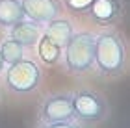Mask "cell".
Listing matches in <instances>:
<instances>
[{
	"mask_svg": "<svg viewBox=\"0 0 130 128\" xmlns=\"http://www.w3.org/2000/svg\"><path fill=\"white\" fill-rule=\"evenodd\" d=\"M4 87L6 91L15 97L32 95L43 84V69L35 60L21 58L4 69Z\"/></svg>",
	"mask_w": 130,
	"mask_h": 128,
	"instance_id": "cell-4",
	"label": "cell"
},
{
	"mask_svg": "<svg viewBox=\"0 0 130 128\" xmlns=\"http://www.w3.org/2000/svg\"><path fill=\"white\" fill-rule=\"evenodd\" d=\"M73 32H74V26H73V22H71V19L61 17V15L54 17L52 21L43 24V33L46 37H50L54 43H58L61 48H63V45L67 43V39L73 35Z\"/></svg>",
	"mask_w": 130,
	"mask_h": 128,
	"instance_id": "cell-9",
	"label": "cell"
},
{
	"mask_svg": "<svg viewBox=\"0 0 130 128\" xmlns=\"http://www.w3.org/2000/svg\"><path fill=\"white\" fill-rule=\"evenodd\" d=\"M73 91V121L82 128H95L110 115V104L102 93L91 87H78Z\"/></svg>",
	"mask_w": 130,
	"mask_h": 128,
	"instance_id": "cell-3",
	"label": "cell"
},
{
	"mask_svg": "<svg viewBox=\"0 0 130 128\" xmlns=\"http://www.w3.org/2000/svg\"><path fill=\"white\" fill-rule=\"evenodd\" d=\"M95 41L97 33L93 32H73L61 48V61L69 74L84 76L95 69Z\"/></svg>",
	"mask_w": 130,
	"mask_h": 128,
	"instance_id": "cell-2",
	"label": "cell"
},
{
	"mask_svg": "<svg viewBox=\"0 0 130 128\" xmlns=\"http://www.w3.org/2000/svg\"><path fill=\"white\" fill-rule=\"evenodd\" d=\"M22 19H26L22 0H0V30H9Z\"/></svg>",
	"mask_w": 130,
	"mask_h": 128,
	"instance_id": "cell-10",
	"label": "cell"
},
{
	"mask_svg": "<svg viewBox=\"0 0 130 128\" xmlns=\"http://www.w3.org/2000/svg\"><path fill=\"white\" fill-rule=\"evenodd\" d=\"M37 52H39L41 60L45 63H50V65H54V63H58L61 60V46L58 43H54L50 37H46L45 33L37 41Z\"/></svg>",
	"mask_w": 130,
	"mask_h": 128,
	"instance_id": "cell-12",
	"label": "cell"
},
{
	"mask_svg": "<svg viewBox=\"0 0 130 128\" xmlns=\"http://www.w3.org/2000/svg\"><path fill=\"white\" fill-rule=\"evenodd\" d=\"M24 52H26V46H22L19 41H15V39L9 37V35L0 41V56H2L6 67L11 65V63H15L17 60H21V58H24Z\"/></svg>",
	"mask_w": 130,
	"mask_h": 128,
	"instance_id": "cell-11",
	"label": "cell"
},
{
	"mask_svg": "<svg viewBox=\"0 0 130 128\" xmlns=\"http://www.w3.org/2000/svg\"><path fill=\"white\" fill-rule=\"evenodd\" d=\"M73 121V91L63 89L46 95L37 108V123Z\"/></svg>",
	"mask_w": 130,
	"mask_h": 128,
	"instance_id": "cell-5",
	"label": "cell"
},
{
	"mask_svg": "<svg viewBox=\"0 0 130 128\" xmlns=\"http://www.w3.org/2000/svg\"><path fill=\"white\" fill-rule=\"evenodd\" d=\"M63 2L65 9L69 11L71 15H76V17H86L89 6L93 4V0H60Z\"/></svg>",
	"mask_w": 130,
	"mask_h": 128,
	"instance_id": "cell-13",
	"label": "cell"
},
{
	"mask_svg": "<svg viewBox=\"0 0 130 128\" xmlns=\"http://www.w3.org/2000/svg\"><path fill=\"white\" fill-rule=\"evenodd\" d=\"M128 65V48L123 35L113 28L97 33L95 69L102 78H119Z\"/></svg>",
	"mask_w": 130,
	"mask_h": 128,
	"instance_id": "cell-1",
	"label": "cell"
},
{
	"mask_svg": "<svg viewBox=\"0 0 130 128\" xmlns=\"http://www.w3.org/2000/svg\"><path fill=\"white\" fill-rule=\"evenodd\" d=\"M86 17L100 28H113L125 17L123 0H93Z\"/></svg>",
	"mask_w": 130,
	"mask_h": 128,
	"instance_id": "cell-6",
	"label": "cell"
},
{
	"mask_svg": "<svg viewBox=\"0 0 130 128\" xmlns=\"http://www.w3.org/2000/svg\"><path fill=\"white\" fill-rule=\"evenodd\" d=\"M8 32L9 37H13L15 41H19L22 46H35L39 41V37L43 35V26L37 24V22H34L30 19H22L21 22H17L9 28Z\"/></svg>",
	"mask_w": 130,
	"mask_h": 128,
	"instance_id": "cell-8",
	"label": "cell"
},
{
	"mask_svg": "<svg viewBox=\"0 0 130 128\" xmlns=\"http://www.w3.org/2000/svg\"><path fill=\"white\" fill-rule=\"evenodd\" d=\"M4 69H6V63H4V60H2V56H0V76H2Z\"/></svg>",
	"mask_w": 130,
	"mask_h": 128,
	"instance_id": "cell-15",
	"label": "cell"
},
{
	"mask_svg": "<svg viewBox=\"0 0 130 128\" xmlns=\"http://www.w3.org/2000/svg\"><path fill=\"white\" fill-rule=\"evenodd\" d=\"M26 19L37 24H46L54 17L61 15V2L60 0H22Z\"/></svg>",
	"mask_w": 130,
	"mask_h": 128,
	"instance_id": "cell-7",
	"label": "cell"
},
{
	"mask_svg": "<svg viewBox=\"0 0 130 128\" xmlns=\"http://www.w3.org/2000/svg\"><path fill=\"white\" fill-rule=\"evenodd\" d=\"M35 128H82L74 121H56V123H37Z\"/></svg>",
	"mask_w": 130,
	"mask_h": 128,
	"instance_id": "cell-14",
	"label": "cell"
}]
</instances>
